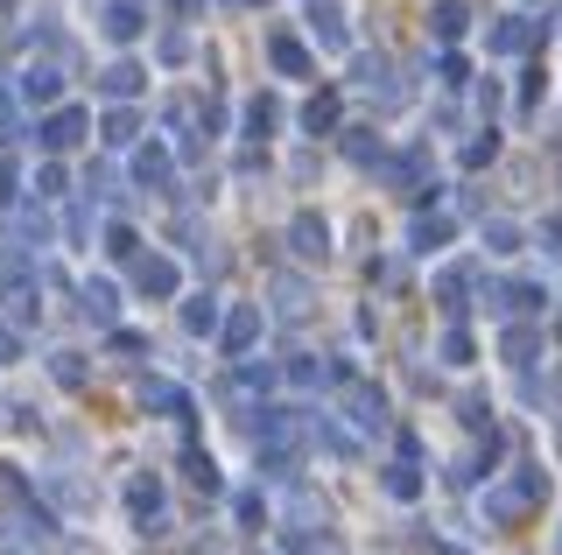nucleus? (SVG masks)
I'll return each instance as SVG.
<instances>
[{"instance_id": "obj_17", "label": "nucleus", "mask_w": 562, "mask_h": 555, "mask_svg": "<svg viewBox=\"0 0 562 555\" xmlns=\"http://www.w3.org/2000/svg\"><path fill=\"white\" fill-rule=\"evenodd\" d=\"M140 408H155V415H190V401H183V387H176V380H140Z\"/></svg>"}, {"instance_id": "obj_14", "label": "nucleus", "mask_w": 562, "mask_h": 555, "mask_svg": "<svg viewBox=\"0 0 562 555\" xmlns=\"http://www.w3.org/2000/svg\"><path fill=\"white\" fill-rule=\"evenodd\" d=\"M345 408H351V422H359V429H386V394L380 387H351Z\"/></svg>"}, {"instance_id": "obj_15", "label": "nucleus", "mask_w": 562, "mask_h": 555, "mask_svg": "<svg viewBox=\"0 0 562 555\" xmlns=\"http://www.w3.org/2000/svg\"><path fill=\"white\" fill-rule=\"evenodd\" d=\"M464 296H471V268H443V274H436V303H443V317H464Z\"/></svg>"}, {"instance_id": "obj_37", "label": "nucleus", "mask_w": 562, "mask_h": 555, "mask_svg": "<svg viewBox=\"0 0 562 555\" xmlns=\"http://www.w3.org/2000/svg\"><path fill=\"white\" fill-rule=\"evenodd\" d=\"M22 239H29V247H49V218L43 212H22Z\"/></svg>"}, {"instance_id": "obj_45", "label": "nucleus", "mask_w": 562, "mask_h": 555, "mask_svg": "<svg viewBox=\"0 0 562 555\" xmlns=\"http://www.w3.org/2000/svg\"><path fill=\"white\" fill-rule=\"evenodd\" d=\"M541 247H549V253L562 260V225H549V233H541Z\"/></svg>"}, {"instance_id": "obj_20", "label": "nucleus", "mask_w": 562, "mask_h": 555, "mask_svg": "<svg viewBox=\"0 0 562 555\" xmlns=\"http://www.w3.org/2000/svg\"><path fill=\"white\" fill-rule=\"evenodd\" d=\"M105 141H113V148H127V141H140V113L127 106V99H120V106L105 113Z\"/></svg>"}, {"instance_id": "obj_5", "label": "nucleus", "mask_w": 562, "mask_h": 555, "mask_svg": "<svg viewBox=\"0 0 562 555\" xmlns=\"http://www.w3.org/2000/svg\"><path fill=\"white\" fill-rule=\"evenodd\" d=\"M35 141H43L49 155H64V148H78L85 141V113L78 106H64V113H49L43 127H35Z\"/></svg>"}, {"instance_id": "obj_35", "label": "nucleus", "mask_w": 562, "mask_h": 555, "mask_svg": "<svg viewBox=\"0 0 562 555\" xmlns=\"http://www.w3.org/2000/svg\"><path fill=\"white\" fill-rule=\"evenodd\" d=\"M443 366H471V338L464 331H443Z\"/></svg>"}, {"instance_id": "obj_19", "label": "nucleus", "mask_w": 562, "mask_h": 555, "mask_svg": "<svg viewBox=\"0 0 562 555\" xmlns=\"http://www.w3.org/2000/svg\"><path fill=\"white\" fill-rule=\"evenodd\" d=\"M140 78H148L140 64H105V71H99V92H105V99H134Z\"/></svg>"}, {"instance_id": "obj_21", "label": "nucleus", "mask_w": 562, "mask_h": 555, "mask_svg": "<svg viewBox=\"0 0 562 555\" xmlns=\"http://www.w3.org/2000/svg\"><path fill=\"white\" fill-rule=\"evenodd\" d=\"M303 437H316V443L330 450V457H359V443H351L338 422H324V415H316V422H303Z\"/></svg>"}, {"instance_id": "obj_43", "label": "nucleus", "mask_w": 562, "mask_h": 555, "mask_svg": "<svg viewBox=\"0 0 562 555\" xmlns=\"http://www.w3.org/2000/svg\"><path fill=\"white\" fill-rule=\"evenodd\" d=\"M436 78H443V84H464V57H436Z\"/></svg>"}, {"instance_id": "obj_25", "label": "nucleus", "mask_w": 562, "mask_h": 555, "mask_svg": "<svg viewBox=\"0 0 562 555\" xmlns=\"http://www.w3.org/2000/svg\"><path fill=\"white\" fill-rule=\"evenodd\" d=\"M183 331L211 338V331H218V303H211V296H190V303H183Z\"/></svg>"}, {"instance_id": "obj_18", "label": "nucleus", "mask_w": 562, "mask_h": 555, "mask_svg": "<svg viewBox=\"0 0 562 555\" xmlns=\"http://www.w3.org/2000/svg\"><path fill=\"white\" fill-rule=\"evenodd\" d=\"M268 64H274L281 78H310V49H303V43H289V36H274V43H268Z\"/></svg>"}, {"instance_id": "obj_32", "label": "nucleus", "mask_w": 562, "mask_h": 555, "mask_svg": "<svg viewBox=\"0 0 562 555\" xmlns=\"http://www.w3.org/2000/svg\"><path fill=\"white\" fill-rule=\"evenodd\" d=\"M190 485H198V492H218V464H211L204 450H190Z\"/></svg>"}, {"instance_id": "obj_31", "label": "nucleus", "mask_w": 562, "mask_h": 555, "mask_svg": "<svg viewBox=\"0 0 562 555\" xmlns=\"http://www.w3.org/2000/svg\"><path fill=\"white\" fill-rule=\"evenodd\" d=\"M450 239V218H415V247L429 253V247H443Z\"/></svg>"}, {"instance_id": "obj_26", "label": "nucleus", "mask_w": 562, "mask_h": 555, "mask_svg": "<svg viewBox=\"0 0 562 555\" xmlns=\"http://www.w3.org/2000/svg\"><path fill=\"white\" fill-rule=\"evenodd\" d=\"M289 380H295V387H330V380H338V366H330V359H295Z\"/></svg>"}, {"instance_id": "obj_40", "label": "nucleus", "mask_w": 562, "mask_h": 555, "mask_svg": "<svg viewBox=\"0 0 562 555\" xmlns=\"http://www.w3.org/2000/svg\"><path fill=\"white\" fill-rule=\"evenodd\" d=\"M22 134V120H14V99H8V84H0V141H14Z\"/></svg>"}, {"instance_id": "obj_11", "label": "nucleus", "mask_w": 562, "mask_h": 555, "mask_svg": "<svg viewBox=\"0 0 562 555\" xmlns=\"http://www.w3.org/2000/svg\"><path fill=\"white\" fill-rule=\"evenodd\" d=\"M464 29H471V8H464V0H436V8H429V36L436 43H457Z\"/></svg>"}, {"instance_id": "obj_39", "label": "nucleus", "mask_w": 562, "mask_h": 555, "mask_svg": "<svg viewBox=\"0 0 562 555\" xmlns=\"http://www.w3.org/2000/svg\"><path fill=\"white\" fill-rule=\"evenodd\" d=\"M345 148H351V162H373V155H380V134H366V127H359Z\"/></svg>"}, {"instance_id": "obj_41", "label": "nucleus", "mask_w": 562, "mask_h": 555, "mask_svg": "<svg viewBox=\"0 0 562 555\" xmlns=\"http://www.w3.org/2000/svg\"><path fill=\"white\" fill-rule=\"evenodd\" d=\"M14 197H22V169L0 162V204H14Z\"/></svg>"}, {"instance_id": "obj_27", "label": "nucleus", "mask_w": 562, "mask_h": 555, "mask_svg": "<svg viewBox=\"0 0 562 555\" xmlns=\"http://www.w3.org/2000/svg\"><path fill=\"white\" fill-rule=\"evenodd\" d=\"M274 303H281V317H303V309H310V288L281 274V282H274Z\"/></svg>"}, {"instance_id": "obj_47", "label": "nucleus", "mask_w": 562, "mask_h": 555, "mask_svg": "<svg viewBox=\"0 0 562 555\" xmlns=\"http://www.w3.org/2000/svg\"><path fill=\"white\" fill-rule=\"evenodd\" d=\"M436 555H464V548H457V542H436Z\"/></svg>"}, {"instance_id": "obj_10", "label": "nucleus", "mask_w": 562, "mask_h": 555, "mask_svg": "<svg viewBox=\"0 0 562 555\" xmlns=\"http://www.w3.org/2000/svg\"><path fill=\"white\" fill-rule=\"evenodd\" d=\"M99 29H105V36H113V43H134V36H140V29H148V22H140V8H134V0H105Z\"/></svg>"}, {"instance_id": "obj_48", "label": "nucleus", "mask_w": 562, "mask_h": 555, "mask_svg": "<svg viewBox=\"0 0 562 555\" xmlns=\"http://www.w3.org/2000/svg\"><path fill=\"white\" fill-rule=\"evenodd\" d=\"M233 8H268V0H233Z\"/></svg>"}, {"instance_id": "obj_50", "label": "nucleus", "mask_w": 562, "mask_h": 555, "mask_svg": "<svg viewBox=\"0 0 562 555\" xmlns=\"http://www.w3.org/2000/svg\"><path fill=\"white\" fill-rule=\"evenodd\" d=\"M555 555H562V534H555Z\"/></svg>"}, {"instance_id": "obj_44", "label": "nucleus", "mask_w": 562, "mask_h": 555, "mask_svg": "<svg viewBox=\"0 0 562 555\" xmlns=\"http://www.w3.org/2000/svg\"><path fill=\"white\" fill-rule=\"evenodd\" d=\"M14 352H22V338H14L8 324H0V359H14Z\"/></svg>"}, {"instance_id": "obj_51", "label": "nucleus", "mask_w": 562, "mask_h": 555, "mask_svg": "<svg viewBox=\"0 0 562 555\" xmlns=\"http://www.w3.org/2000/svg\"><path fill=\"white\" fill-rule=\"evenodd\" d=\"M555 338H562V317H555Z\"/></svg>"}, {"instance_id": "obj_38", "label": "nucleus", "mask_w": 562, "mask_h": 555, "mask_svg": "<svg viewBox=\"0 0 562 555\" xmlns=\"http://www.w3.org/2000/svg\"><path fill=\"white\" fill-rule=\"evenodd\" d=\"M57 190H64V169L43 162V169H35V197H57Z\"/></svg>"}, {"instance_id": "obj_46", "label": "nucleus", "mask_w": 562, "mask_h": 555, "mask_svg": "<svg viewBox=\"0 0 562 555\" xmlns=\"http://www.w3.org/2000/svg\"><path fill=\"white\" fill-rule=\"evenodd\" d=\"M64 555H99V548H85V542H70V548H64Z\"/></svg>"}, {"instance_id": "obj_16", "label": "nucleus", "mask_w": 562, "mask_h": 555, "mask_svg": "<svg viewBox=\"0 0 562 555\" xmlns=\"http://www.w3.org/2000/svg\"><path fill=\"white\" fill-rule=\"evenodd\" d=\"M535 352H541V331H535V324H506L499 359H514V366H535Z\"/></svg>"}, {"instance_id": "obj_34", "label": "nucleus", "mask_w": 562, "mask_h": 555, "mask_svg": "<svg viewBox=\"0 0 562 555\" xmlns=\"http://www.w3.org/2000/svg\"><path fill=\"white\" fill-rule=\"evenodd\" d=\"M155 57H162V64H183L190 57V36H183V29H169V36L155 43Z\"/></svg>"}, {"instance_id": "obj_9", "label": "nucleus", "mask_w": 562, "mask_h": 555, "mask_svg": "<svg viewBox=\"0 0 562 555\" xmlns=\"http://www.w3.org/2000/svg\"><path fill=\"white\" fill-rule=\"evenodd\" d=\"M78 309L99 324V331H113V317H120V296H113V282H85V288H78Z\"/></svg>"}, {"instance_id": "obj_6", "label": "nucleus", "mask_w": 562, "mask_h": 555, "mask_svg": "<svg viewBox=\"0 0 562 555\" xmlns=\"http://www.w3.org/2000/svg\"><path fill=\"white\" fill-rule=\"evenodd\" d=\"M289 247H295V260H316V268H324V260H330V225L303 212V218L289 225Z\"/></svg>"}, {"instance_id": "obj_36", "label": "nucleus", "mask_w": 562, "mask_h": 555, "mask_svg": "<svg viewBox=\"0 0 562 555\" xmlns=\"http://www.w3.org/2000/svg\"><path fill=\"white\" fill-rule=\"evenodd\" d=\"M239 387H246V394H268V387H274V373H268V366H254V359H246V366H239Z\"/></svg>"}, {"instance_id": "obj_33", "label": "nucleus", "mask_w": 562, "mask_h": 555, "mask_svg": "<svg viewBox=\"0 0 562 555\" xmlns=\"http://www.w3.org/2000/svg\"><path fill=\"white\" fill-rule=\"evenodd\" d=\"M105 253H113V260H134V253H140V239L127 233V225H113V233H105Z\"/></svg>"}, {"instance_id": "obj_13", "label": "nucleus", "mask_w": 562, "mask_h": 555, "mask_svg": "<svg viewBox=\"0 0 562 555\" xmlns=\"http://www.w3.org/2000/svg\"><path fill=\"white\" fill-rule=\"evenodd\" d=\"M134 177H140V190H162V183L176 177V162H169V148H162V141H148V148H140V155H134Z\"/></svg>"}, {"instance_id": "obj_49", "label": "nucleus", "mask_w": 562, "mask_h": 555, "mask_svg": "<svg viewBox=\"0 0 562 555\" xmlns=\"http://www.w3.org/2000/svg\"><path fill=\"white\" fill-rule=\"evenodd\" d=\"M8 8H14V0H0V14H8Z\"/></svg>"}, {"instance_id": "obj_22", "label": "nucleus", "mask_w": 562, "mask_h": 555, "mask_svg": "<svg viewBox=\"0 0 562 555\" xmlns=\"http://www.w3.org/2000/svg\"><path fill=\"white\" fill-rule=\"evenodd\" d=\"M274 127H281V99H268V92L246 99V134L260 141V134H274Z\"/></svg>"}, {"instance_id": "obj_28", "label": "nucleus", "mask_w": 562, "mask_h": 555, "mask_svg": "<svg viewBox=\"0 0 562 555\" xmlns=\"http://www.w3.org/2000/svg\"><path fill=\"white\" fill-rule=\"evenodd\" d=\"M49 373H57V387H85V380H92L78 352H57V359H49Z\"/></svg>"}, {"instance_id": "obj_12", "label": "nucleus", "mask_w": 562, "mask_h": 555, "mask_svg": "<svg viewBox=\"0 0 562 555\" xmlns=\"http://www.w3.org/2000/svg\"><path fill=\"white\" fill-rule=\"evenodd\" d=\"M14 92L29 99V106H49V99L64 92V78H57V64H29L22 71V84H14Z\"/></svg>"}, {"instance_id": "obj_7", "label": "nucleus", "mask_w": 562, "mask_h": 555, "mask_svg": "<svg viewBox=\"0 0 562 555\" xmlns=\"http://www.w3.org/2000/svg\"><path fill=\"white\" fill-rule=\"evenodd\" d=\"M535 43H541V22H499V29L485 36L492 57H520V49H535Z\"/></svg>"}, {"instance_id": "obj_42", "label": "nucleus", "mask_w": 562, "mask_h": 555, "mask_svg": "<svg viewBox=\"0 0 562 555\" xmlns=\"http://www.w3.org/2000/svg\"><path fill=\"white\" fill-rule=\"evenodd\" d=\"M239 520H246V528H260V520H268V507H260V492H239Z\"/></svg>"}, {"instance_id": "obj_4", "label": "nucleus", "mask_w": 562, "mask_h": 555, "mask_svg": "<svg viewBox=\"0 0 562 555\" xmlns=\"http://www.w3.org/2000/svg\"><path fill=\"white\" fill-rule=\"evenodd\" d=\"M254 338H260V303H239L233 317L218 324V344H225L233 359H246V352H254Z\"/></svg>"}, {"instance_id": "obj_29", "label": "nucleus", "mask_w": 562, "mask_h": 555, "mask_svg": "<svg viewBox=\"0 0 562 555\" xmlns=\"http://www.w3.org/2000/svg\"><path fill=\"white\" fill-rule=\"evenodd\" d=\"M492 155H499V134H492V127H485V134H479V141H464V169H485V162H492Z\"/></svg>"}, {"instance_id": "obj_2", "label": "nucleus", "mask_w": 562, "mask_h": 555, "mask_svg": "<svg viewBox=\"0 0 562 555\" xmlns=\"http://www.w3.org/2000/svg\"><path fill=\"white\" fill-rule=\"evenodd\" d=\"M176 282H183V274H176L169 253H134V288H140V296L162 303V296H176Z\"/></svg>"}, {"instance_id": "obj_30", "label": "nucleus", "mask_w": 562, "mask_h": 555, "mask_svg": "<svg viewBox=\"0 0 562 555\" xmlns=\"http://www.w3.org/2000/svg\"><path fill=\"white\" fill-rule=\"evenodd\" d=\"M485 247H492V253H514V247H520V225L492 218V225H485Z\"/></svg>"}, {"instance_id": "obj_1", "label": "nucleus", "mask_w": 562, "mask_h": 555, "mask_svg": "<svg viewBox=\"0 0 562 555\" xmlns=\"http://www.w3.org/2000/svg\"><path fill=\"white\" fill-rule=\"evenodd\" d=\"M127 507H134V520H140V534H162V528H169V513H162V478H155V472H140V478L127 485Z\"/></svg>"}, {"instance_id": "obj_8", "label": "nucleus", "mask_w": 562, "mask_h": 555, "mask_svg": "<svg viewBox=\"0 0 562 555\" xmlns=\"http://www.w3.org/2000/svg\"><path fill=\"white\" fill-rule=\"evenodd\" d=\"M303 14H310V29H316V43H324V49H345V14H338V0H303Z\"/></svg>"}, {"instance_id": "obj_3", "label": "nucleus", "mask_w": 562, "mask_h": 555, "mask_svg": "<svg viewBox=\"0 0 562 555\" xmlns=\"http://www.w3.org/2000/svg\"><path fill=\"white\" fill-rule=\"evenodd\" d=\"M479 303L492 309V317H520V309H535V303H541V288H535V282H485V288H479Z\"/></svg>"}, {"instance_id": "obj_24", "label": "nucleus", "mask_w": 562, "mask_h": 555, "mask_svg": "<svg viewBox=\"0 0 562 555\" xmlns=\"http://www.w3.org/2000/svg\"><path fill=\"white\" fill-rule=\"evenodd\" d=\"M303 127L310 134H330V127H338V92H316L310 106H303Z\"/></svg>"}, {"instance_id": "obj_23", "label": "nucleus", "mask_w": 562, "mask_h": 555, "mask_svg": "<svg viewBox=\"0 0 562 555\" xmlns=\"http://www.w3.org/2000/svg\"><path fill=\"white\" fill-rule=\"evenodd\" d=\"M380 485H386V492H394V499H415V492H422V472H415V457L386 464V472H380Z\"/></svg>"}]
</instances>
